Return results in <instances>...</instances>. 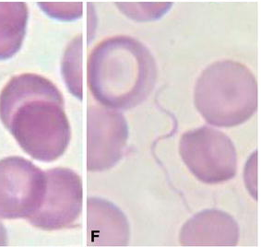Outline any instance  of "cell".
<instances>
[{"mask_svg":"<svg viewBox=\"0 0 261 247\" xmlns=\"http://www.w3.org/2000/svg\"><path fill=\"white\" fill-rule=\"evenodd\" d=\"M129 239V223L120 208L107 199H88V244L125 246Z\"/></svg>","mask_w":261,"mask_h":247,"instance_id":"9c48e42d","label":"cell"},{"mask_svg":"<svg viewBox=\"0 0 261 247\" xmlns=\"http://www.w3.org/2000/svg\"><path fill=\"white\" fill-rule=\"evenodd\" d=\"M81 37L73 40L69 44L62 63L65 83L68 85V90L79 99H83V77H81Z\"/></svg>","mask_w":261,"mask_h":247,"instance_id":"8fae6325","label":"cell"},{"mask_svg":"<svg viewBox=\"0 0 261 247\" xmlns=\"http://www.w3.org/2000/svg\"><path fill=\"white\" fill-rule=\"evenodd\" d=\"M172 3H116L122 13L136 21L157 20L171 9Z\"/></svg>","mask_w":261,"mask_h":247,"instance_id":"7c38bea8","label":"cell"},{"mask_svg":"<svg viewBox=\"0 0 261 247\" xmlns=\"http://www.w3.org/2000/svg\"><path fill=\"white\" fill-rule=\"evenodd\" d=\"M29 20L25 2L0 1V60H8L19 52L24 41Z\"/></svg>","mask_w":261,"mask_h":247,"instance_id":"30bf717a","label":"cell"},{"mask_svg":"<svg viewBox=\"0 0 261 247\" xmlns=\"http://www.w3.org/2000/svg\"><path fill=\"white\" fill-rule=\"evenodd\" d=\"M44 13L56 20L72 21L83 16L82 2H39Z\"/></svg>","mask_w":261,"mask_h":247,"instance_id":"4fadbf2b","label":"cell"},{"mask_svg":"<svg viewBox=\"0 0 261 247\" xmlns=\"http://www.w3.org/2000/svg\"><path fill=\"white\" fill-rule=\"evenodd\" d=\"M239 236L232 216L219 209H205L185 223L179 242L185 246H234Z\"/></svg>","mask_w":261,"mask_h":247,"instance_id":"ba28073f","label":"cell"},{"mask_svg":"<svg viewBox=\"0 0 261 247\" xmlns=\"http://www.w3.org/2000/svg\"><path fill=\"white\" fill-rule=\"evenodd\" d=\"M194 102L210 125L240 126L257 109V83L241 63L217 61L204 69L194 90Z\"/></svg>","mask_w":261,"mask_h":247,"instance_id":"3957f363","label":"cell"},{"mask_svg":"<svg viewBox=\"0 0 261 247\" xmlns=\"http://www.w3.org/2000/svg\"><path fill=\"white\" fill-rule=\"evenodd\" d=\"M126 118L118 110L103 105L88 109L87 169L102 172L118 163L128 140Z\"/></svg>","mask_w":261,"mask_h":247,"instance_id":"52a82bcc","label":"cell"},{"mask_svg":"<svg viewBox=\"0 0 261 247\" xmlns=\"http://www.w3.org/2000/svg\"><path fill=\"white\" fill-rule=\"evenodd\" d=\"M157 78L150 50L140 41L117 35L92 49L88 62V85L101 105L128 110L149 97Z\"/></svg>","mask_w":261,"mask_h":247,"instance_id":"7a4b0ae2","label":"cell"},{"mask_svg":"<svg viewBox=\"0 0 261 247\" xmlns=\"http://www.w3.org/2000/svg\"><path fill=\"white\" fill-rule=\"evenodd\" d=\"M8 244V234L5 227L0 223V246H4Z\"/></svg>","mask_w":261,"mask_h":247,"instance_id":"5bb4252c","label":"cell"},{"mask_svg":"<svg viewBox=\"0 0 261 247\" xmlns=\"http://www.w3.org/2000/svg\"><path fill=\"white\" fill-rule=\"evenodd\" d=\"M0 120L20 148L40 161L58 160L71 139L62 93L38 74L10 78L0 93Z\"/></svg>","mask_w":261,"mask_h":247,"instance_id":"6da1fadb","label":"cell"},{"mask_svg":"<svg viewBox=\"0 0 261 247\" xmlns=\"http://www.w3.org/2000/svg\"><path fill=\"white\" fill-rule=\"evenodd\" d=\"M46 189L36 213L27 221L43 231L71 227L83 209V182L74 171L55 168L45 172Z\"/></svg>","mask_w":261,"mask_h":247,"instance_id":"8992f818","label":"cell"},{"mask_svg":"<svg viewBox=\"0 0 261 247\" xmlns=\"http://www.w3.org/2000/svg\"><path fill=\"white\" fill-rule=\"evenodd\" d=\"M46 189L45 173L22 157L0 160V218H26L36 213Z\"/></svg>","mask_w":261,"mask_h":247,"instance_id":"5b68a950","label":"cell"},{"mask_svg":"<svg viewBox=\"0 0 261 247\" xmlns=\"http://www.w3.org/2000/svg\"><path fill=\"white\" fill-rule=\"evenodd\" d=\"M179 153L194 176L205 184H220L237 175V154L233 143L222 131L211 126L183 134Z\"/></svg>","mask_w":261,"mask_h":247,"instance_id":"277c9868","label":"cell"}]
</instances>
